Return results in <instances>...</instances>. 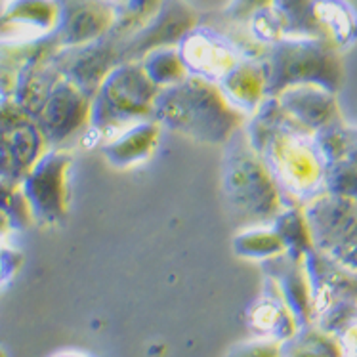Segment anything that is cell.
<instances>
[{
    "instance_id": "1",
    "label": "cell",
    "mask_w": 357,
    "mask_h": 357,
    "mask_svg": "<svg viewBox=\"0 0 357 357\" xmlns=\"http://www.w3.org/2000/svg\"><path fill=\"white\" fill-rule=\"evenodd\" d=\"M59 22L54 35L63 44H88L115 27V10L105 0H58Z\"/></svg>"
},
{
    "instance_id": "2",
    "label": "cell",
    "mask_w": 357,
    "mask_h": 357,
    "mask_svg": "<svg viewBox=\"0 0 357 357\" xmlns=\"http://www.w3.org/2000/svg\"><path fill=\"white\" fill-rule=\"evenodd\" d=\"M195 25V12L183 0H160L159 10L144 25L128 50L146 52L153 46L182 40Z\"/></svg>"
},
{
    "instance_id": "3",
    "label": "cell",
    "mask_w": 357,
    "mask_h": 357,
    "mask_svg": "<svg viewBox=\"0 0 357 357\" xmlns=\"http://www.w3.org/2000/svg\"><path fill=\"white\" fill-rule=\"evenodd\" d=\"M59 22L58 0H10L0 12V38L8 33L14 37H40L56 31Z\"/></svg>"
},
{
    "instance_id": "4",
    "label": "cell",
    "mask_w": 357,
    "mask_h": 357,
    "mask_svg": "<svg viewBox=\"0 0 357 357\" xmlns=\"http://www.w3.org/2000/svg\"><path fill=\"white\" fill-rule=\"evenodd\" d=\"M231 52L218 38L206 35L204 31L193 33V29L182 38V59L201 69L203 73L214 69H227L231 63Z\"/></svg>"
},
{
    "instance_id": "5",
    "label": "cell",
    "mask_w": 357,
    "mask_h": 357,
    "mask_svg": "<svg viewBox=\"0 0 357 357\" xmlns=\"http://www.w3.org/2000/svg\"><path fill=\"white\" fill-rule=\"evenodd\" d=\"M266 2H270V0H234L229 12H234L235 15L252 14V12L262 10V8L266 6Z\"/></svg>"
}]
</instances>
